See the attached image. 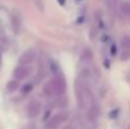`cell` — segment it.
Listing matches in <instances>:
<instances>
[{"label": "cell", "mask_w": 130, "mask_h": 129, "mask_svg": "<svg viewBox=\"0 0 130 129\" xmlns=\"http://www.w3.org/2000/svg\"><path fill=\"white\" fill-rule=\"evenodd\" d=\"M34 58H36V52H34L33 49H29V51H27L25 53H23V54L20 56L19 63H20V65H29Z\"/></svg>", "instance_id": "ba28073f"}, {"label": "cell", "mask_w": 130, "mask_h": 129, "mask_svg": "<svg viewBox=\"0 0 130 129\" xmlns=\"http://www.w3.org/2000/svg\"><path fill=\"white\" fill-rule=\"evenodd\" d=\"M107 3H109V8H110V10H115L116 9V4H118V0H107Z\"/></svg>", "instance_id": "4fadbf2b"}, {"label": "cell", "mask_w": 130, "mask_h": 129, "mask_svg": "<svg viewBox=\"0 0 130 129\" xmlns=\"http://www.w3.org/2000/svg\"><path fill=\"white\" fill-rule=\"evenodd\" d=\"M75 92H76L78 106L82 110H85L87 108L88 99H90V92H88V87H87L85 80L82 79V76H80L75 82Z\"/></svg>", "instance_id": "6da1fadb"}, {"label": "cell", "mask_w": 130, "mask_h": 129, "mask_svg": "<svg viewBox=\"0 0 130 129\" xmlns=\"http://www.w3.org/2000/svg\"><path fill=\"white\" fill-rule=\"evenodd\" d=\"M121 53H120V60L121 61H126L130 57V37L129 36H124L121 42Z\"/></svg>", "instance_id": "8992f818"}, {"label": "cell", "mask_w": 130, "mask_h": 129, "mask_svg": "<svg viewBox=\"0 0 130 129\" xmlns=\"http://www.w3.org/2000/svg\"><path fill=\"white\" fill-rule=\"evenodd\" d=\"M49 86L52 89L53 95H57V96H62L66 92V89H67L64 77L62 75H59V74L53 76V79L49 81Z\"/></svg>", "instance_id": "7a4b0ae2"}, {"label": "cell", "mask_w": 130, "mask_h": 129, "mask_svg": "<svg viewBox=\"0 0 130 129\" xmlns=\"http://www.w3.org/2000/svg\"><path fill=\"white\" fill-rule=\"evenodd\" d=\"M30 74H32V67L29 65H20L15 67V70L13 71V77L18 81V80H23L28 77Z\"/></svg>", "instance_id": "277c9868"}, {"label": "cell", "mask_w": 130, "mask_h": 129, "mask_svg": "<svg viewBox=\"0 0 130 129\" xmlns=\"http://www.w3.org/2000/svg\"><path fill=\"white\" fill-rule=\"evenodd\" d=\"M99 115H100V105L96 104V103H92V105L87 109V119H88V122L92 123V122L97 120Z\"/></svg>", "instance_id": "52a82bcc"}, {"label": "cell", "mask_w": 130, "mask_h": 129, "mask_svg": "<svg viewBox=\"0 0 130 129\" xmlns=\"http://www.w3.org/2000/svg\"><path fill=\"white\" fill-rule=\"evenodd\" d=\"M18 87H19V82L17 80H11L6 84V91L8 92H14Z\"/></svg>", "instance_id": "30bf717a"}, {"label": "cell", "mask_w": 130, "mask_h": 129, "mask_svg": "<svg viewBox=\"0 0 130 129\" xmlns=\"http://www.w3.org/2000/svg\"><path fill=\"white\" fill-rule=\"evenodd\" d=\"M121 11L124 13L125 17H128L130 19V4L129 3H126V1L121 3Z\"/></svg>", "instance_id": "8fae6325"}, {"label": "cell", "mask_w": 130, "mask_h": 129, "mask_svg": "<svg viewBox=\"0 0 130 129\" xmlns=\"http://www.w3.org/2000/svg\"><path fill=\"white\" fill-rule=\"evenodd\" d=\"M68 115L67 113H58L56 115H53L45 124V128L47 129H57L61 124H63L66 120H67Z\"/></svg>", "instance_id": "3957f363"}, {"label": "cell", "mask_w": 130, "mask_h": 129, "mask_svg": "<svg viewBox=\"0 0 130 129\" xmlns=\"http://www.w3.org/2000/svg\"><path fill=\"white\" fill-rule=\"evenodd\" d=\"M42 110V104L37 100H32L28 105H27V115L29 118H36L39 115Z\"/></svg>", "instance_id": "5b68a950"}, {"label": "cell", "mask_w": 130, "mask_h": 129, "mask_svg": "<svg viewBox=\"0 0 130 129\" xmlns=\"http://www.w3.org/2000/svg\"><path fill=\"white\" fill-rule=\"evenodd\" d=\"M82 60L84 61H91L92 60V53H91V51L87 48L84 51V53H82Z\"/></svg>", "instance_id": "7c38bea8"}, {"label": "cell", "mask_w": 130, "mask_h": 129, "mask_svg": "<svg viewBox=\"0 0 130 129\" xmlns=\"http://www.w3.org/2000/svg\"><path fill=\"white\" fill-rule=\"evenodd\" d=\"M11 24H13V31H14L15 33H18V32L20 31V19H19V17L13 15V18H11Z\"/></svg>", "instance_id": "9c48e42d"}, {"label": "cell", "mask_w": 130, "mask_h": 129, "mask_svg": "<svg viewBox=\"0 0 130 129\" xmlns=\"http://www.w3.org/2000/svg\"><path fill=\"white\" fill-rule=\"evenodd\" d=\"M34 3H36V6H38V8H39V10H41V11H43V9H44L43 1H42V0H34Z\"/></svg>", "instance_id": "5bb4252c"}]
</instances>
